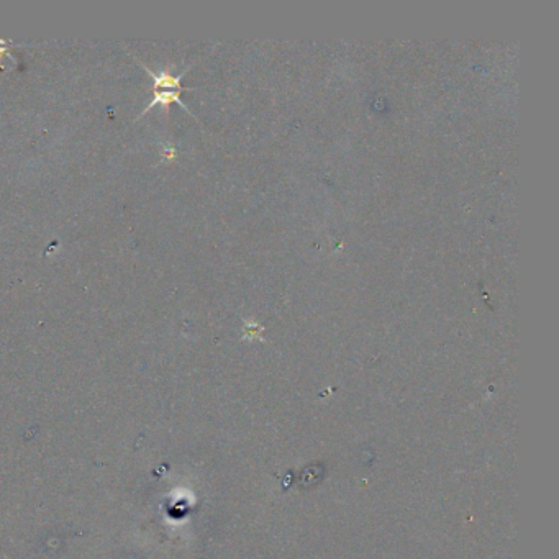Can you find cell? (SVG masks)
I'll return each mask as SVG.
<instances>
[{
    "label": "cell",
    "instance_id": "1",
    "mask_svg": "<svg viewBox=\"0 0 559 559\" xmlns=\"http://www.w3.org/2000/svg\"><path fill=\"white\" fill-rule=\"evenodd\" d=\"M141 66H143L145 71H148L149 74L153 76V79H154L153 90H181L182 92V84H181L182 74L172 76V74H169L168 71H163V72H159V74H154V72L148 70L145 64H141Z\"/></svg>",
    "mask_w": 559,
    "mask_h": 559
}]
</instances>
